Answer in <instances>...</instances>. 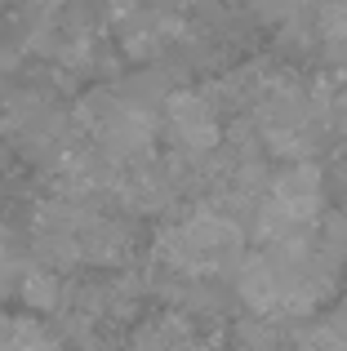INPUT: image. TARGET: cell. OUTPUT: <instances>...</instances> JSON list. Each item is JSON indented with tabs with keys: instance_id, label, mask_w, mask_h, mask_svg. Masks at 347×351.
<instances>
[{
	"instance_id": "obj_1",
	"label": "cell",
	"mask_w": 347,
	"mask_h": 351,
	"mask_svg": "<svg viewBox=\"0 0 347 351\" xmlns=\"http://www.w3.org/2000/svg\"><path fill=\"white\" fill-rule=\"evenodd\" d=\"M156 263L182 280L236 276L245 263V232L236 218L218 214V209H196L156 236Z\"/></svg>"
},
{
	"instance_id": "obj_2",
	"label": "cell",
	"mask_w": 347,
	"mask_h": 351,
	"mask_svg": "<svg viewBox=\"0 0 347 351\" xmlns=\"http://www.w3.org/2000/svg\"><path fill=\"white\" fill-rule=\"evenodd\" d=\"M76 120L112 160H143L156 147V112L130 103L121 89H94L89 98H80Z\"/></svg>"
},
{
	"instance_id": "obj_3",
	"label": "cell",
	"mask_w": 347,
	"mask_h": 351,
	"mask_svg": "<svg viewBox=\"0 0 347 351\" xmlns=\"http://www.w3.org/2000/svg\"><path fill=\"white\" fill-rule=\"evenodd\" d=\"M165 129L182 156H209L223 143V120H218L214 98L196 89H174L165 98Z\"/></svg>"
},
{
	"instance_id": "obj_4",
	"label": "cell",
	"mask_w": 347,
	"mask_h": 351,
	"mask_svg": "<svg viewBox=\"0 0 347 351\" xmlns=\"http://www.w3.org/2000/svg\"><path fill=\"white\" fill-rule=\"evenodd\" d=\"M267 200L298 223H321L325 214V173L312 160H289L267 182Z\"/></svg>"
},
{
	"instance_id": "obj_5",
	"label": "cell",
	"mask_w": 347,
	"mask_h": 351,
	"mask_svg": "<svg viewBox=\"0 0 347 351\" xmlns=\"http://www.w3.org/2000/svg\"><path fill=\"white\" fill-rule=\"evenodd\" d=\"M76 249H80V267H116L130 258V232L116 227V218L85 209L76 232Z\"/></svg>"
},
{
	"instance_id": "obj_6",
	"label": "cell",
	"mask_w": 347,
	"mask_h": 351,
	"mask_svg": "<svg viewBox=\"0 0 347 351\" xmlns=\"http://www.w3.org/2000/svg\"><path fill=\"white\" fill-rule=\"evenodd\" d=\"M116 191H121V200L130 209H139V214H160L165 205H174V173L165 165H134V169L121 173V182H116Z\"/></svg>"
},
{
	"instance_id": "obj_7",
	"label": "cell",
	"mask_w": 347,
	"mask_h": 351,
	"mask_svg": "<svg viewBox=\"0 0 347 351\" xmlns=\"http://www.w3.org/2000/svg\"><path fill=\"white\" fill-rule=\"evenodd\" d=\"M18 298H23L32 311H58V302H62L58 267H49V263L23 267V276H18Z\"/></svg>"
},
{
	"instance_id": "obj_8",
	"label": "cell",
	"mask_w": 347,
	"mask_h": 351,
	"mask_svg": "<svg viewBox=\"0 0 347 351\" xmlns=\"http://www.w3.org/2000/svg\"><path fill=\"white\" fill-rule=\"evenodd\" d=\"M191 338L187 329L178 325V320H152V325H143L139 334H134V347L130 351H187Z\"/></svg>"
},
{
	"instance_id": "obj_9",
	"label": "cell",
	"mask_w": 347,
	"mask_h": 351,
	"mask_svg": "<svg viewBox=\"0 0 347 351\" xmlns=\"http://www.w3.org/2000/svg\"><path fill=\"white\" fill-rule=\"evenodd\" d=\"M9 351H53V334L36 316H14V329H9Z\"/></svg>"
},
{
	"instance_id": "obj_10",
	"label": "cell",
	"mask_w": 347,
	"mask_h": 351,
	"mask_svg": "<svg viewBox=\"0 0 347 351\" xmlns=\"http://www.w3.org/2000/svg\"><path fill=\"white\" fill-rule=\"evenodd\" d=\"M294 351H347V329L339 320H325V325H312L303 338H298Z\"/></svg>"
},
{
	"instance_id": "obj_11",
	"label": "cell",
	"mask_w": 347,
	"mask_h": 351,
	"mask_svg": "<svg viewBox=\"0 0 347 351\" xmlns=\"http://www.w3.org/2000/svg\"><path fill=\"white\" fill-rule=\"evenodd\" d=\"M0 263H18V249H14V232L0 223Z\"/></svg>"
},
{
	"instance_id": "obj_12",
	"label": "cell",
	"mask_w": 347,
	"mask_h": 351,
	"mask_svg": "<svg viewBox=\"0 0 347 351\" xmlns=\"http://www.w3.org/2000/svg\"><path fill=\"white\" fill-rule=\"evenodd\" d=\"M9 329H14V316L0 311V351H9Z\"/></svg>"
},
{
	"instance_id": "obj_13",
	"label": "cell",
	"mask_w": 347,
	"mask_h": 351,
	"mask_svg": "<svg viewBox=\"0 0 347 351\" xmlns=\"http://www.w3.org/2000/svg\"><path fill=\"white\" fill-rule=\"evenodd\" d=\"M343 214H347V200H343Z\"/></svg>"
}]
</instances>
